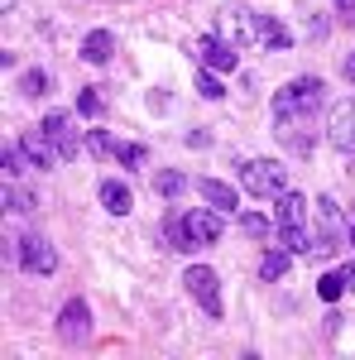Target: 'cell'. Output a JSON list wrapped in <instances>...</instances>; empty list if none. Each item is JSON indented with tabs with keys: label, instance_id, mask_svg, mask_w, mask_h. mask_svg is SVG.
<instances>
[{
	"label": "cell",
	"instance_id": "cell-22",
	"mask_svg": "<svg viewBox=\"0 0 355 360\" xmlns=\"http://www.w3.org/2000/svg\"><path fill=\"white\" fill-rule=\"evenodd\" d=\"M34 207H39V197L29 188H10L5 183V212H34Z\"/></svg>",
	"mask_w": 355,
	"mask_h": 360
},
{
	"label": "cell",
	"instance_id": "cell-6",
	"mask_svg": "<svg viewBox=\"0 0 355 360\" xmlns=\"http://www.w3.org/2000/svg\"><path fill=\"white\" fill-rule=\"evenodd\" d=\"M197 63L212 68V72H231V68L240 63V49H235L231 39H221V34H207V39L197 44Z\"/></svg>",
	"mask_w": 355,
	"mask_h": 360
},
{
	"label": "cell",
	"instance_id": "cell-11",
	"mask_svg": "<svg viewBox=\"0 0 355 360\" xmlns=\"http://www.w3.org/2000/svg\"><path fill=\"white\" fill-rule=\"evenodd\" d=\"M273 202H278V207H273V231H288V226H302V221H307V207H312V202H307L302 193L283 188Z\"/></svg>",
	"mask_w": 355,
	"mask_h": 360
},
{
	"label": "cell",
	"instance_id": "cell-19",
	"mask_svg": "<svg viewBox=\"0 0 355 360\" xmlns=\"http://www.w3.org/2000/svg\"><path fill=\"white\" fill-rule=\"evenodd\" d=\"M115 164H125V168H139L144 159H149V149L144 144H125V139H115V154H110Z\"/></svg>",
	"mask_w": 355,
	"mask_h": 360
},
{
	"label": "cell",
	"instance_id": "cell-18",
	"mask_svg": "<svg viewBox=\"0 0 355 360\" xmlns=\"http://www.w3.org/2000/svg\"><path fill=\"white\" fill-rule=\"evenodd\" d=\"M259 39H264V49H273V53L293 44V34L278 25V20H269V15H259Z\"/></svg>",
	"mask_w": 355,
	"mask_h": 360
},
{
	"label": "cell",
	"instance_id": "cell-5",
	"mask_svg": "<svg viewBox=\"0 0 355 360\" xmlns=\"http://www.w3.org/2000/svg\"><path fill=\"white\" fill-rule=\"evenodd\" d=\"M221 217H226L221 207H197V212H188V217H183L192 250H202V245H217V240H221V231H226V221H221Z\"/></svg>",
	"mask_w": 355,
	"mask_h": 360
},
{
	"label": "cell",
	"instance_id": "cell-30",
	"mask_svg": "<svg viewBox=\"0 0 355 360\" xmlns=\"http://www.w3.org/2000/svg\"><path fill=\"white\" fill-rule=\"evenodd\" d=\"M341 72H346V77H351V82H355V53L346 58V63H341Z\"/></svg>",
	"mask_w": 355,
	"mask_h": 360
},
{
	"label": "cell",
	"instance_id": "cell-25",
	"mask_svg": "<svg viewBox=\"0 0 355 360\" xmlns=\"http://www.w3.org/2000/svg\"><path fill=\"white\" fill-rule=\"evenodd\" d=\"M197 91H202L207 101H221V96H226V86L217 82V72H212V68H197Z\"/></svg>",
	"mask_w": 355,
	"mask_h": 360
},
{
	"label": "cell",
	"instance_id": "cell-13",
	"mask_svg": "<svg viewBox=\"0 0 355 360\" xmlns=\"http://www.w3.org/2000/svg\"><path fill=\"white\" fill-rule=\"evenodd\" d=\"M110 53H115V34H110V29H91V34L82 39V58L91 63V68H106Z\"/></svg>",
	"mask_w": 355,
	"mask_h": 360
},
{
	"label": "cell",
	"instance_id": "cell-24",
	"mask_svg": "<svg viewBox=\"0 0 355 360\" xmlns=\"http://www.w3.org/2000/svg\"><path fill=\"white\" fill-rule=\"evenodd\" d=\"M164 240H168V250H192V240H188V226H183V217H168V226H164Z\"/></svg>",
	"mask_w": 355,
	"mask_h": 360
},
{
	"label": "cell",
	"instance_id": "cell-15",
	"mask_svg": "<svg viewBox=\"0 0 355 360\" xmlns=\"http://www.w3.org/2000/svg\"><path fill=\"white\" fill-rule=\"evenodd\" d=\"M96 197H101V207H106L110 217H125V212L135 207V197H130V188H125L120 178H106V183L96 188Z\"/></svg>",
	"mask_w": 355,
	"mask_h": 360
},
{
	"label": "cell",
	"instance_id": "cell-20",
	"mask_svg": "<svg viewBox=\"0 0 355 360\" xmlns=\"http://www.w3.org/2000/svg\"><path fill=\"white\" fill-rule=\"evenodd\" d=\"M77 111H82L86 120H96V115L106 111V101H101V86H82V91H77Z\"/></svg>",
	"mask_w": 355,
	"mask_h": 360
},
{
	"label": "cell",
	"instance_id": "cell-7",
	"mask_svg": "<svg viewBox=\"0 0 355 360\" xmlns=\"http://www.w3.org/2000/svg\"><path fill=\"white\" fill-rule=\"evenodd\" d=\"M327 139L341 149V154H355V96H346V101H336V106H331Z\"/></svg>",
	"mask_w": 355,
	"mask_h": 360
},
{
	"label": "cell",
	"instance_id": "cell-9",
	"mask_svg": "<svg viewBox=\"0 0 355 360\" xmlns=\"http://www.w3.org/2000/svg\"><path fill=\"white\" fill-rule=\"evenodd\" d=\"M221 39H231L235 49H245L250 39L259 34V15H250V10H221Z\"/></svg>",
	"mask_w": 355,
	"mask_h": 360
},
{
	"label": "cell",
	"instance_id": "cell-2",
	"mask_svg": "<svg viewBox=\"0 0 355 360\" xmlns=\"http://www.w3.org/2000/svg\"><path fill=\"white\" fill-rule=\"evenodd\" d=\"M240 188L250 197H278L288 188V168L278 159H250V164H240Z\"/></svg>",
	"mask_w": 355,
	"mask_h": 360
},
{
	"label": "cell",
	"instance_id": "cell-3",
	"mask_svg": "<svg viewBox=\"0 0 355 360\" xmlns=\"http://www.w3.org/2000/svg\"><path fill=\"white\" fill-rule=\"evenodd\" d=\"M183 283H188L192 303H202V312H207V317H221V312H226V303H221V278H217V269L192 264L188 274H183Z\"/></svg>",
	"mask_w": 355,
	"mask_h": 360
},
{
	"label": "cell",
	"instance_id": "cell-17",
	"mask_svg": "<svg viewBox=\"0 0 355 360\" xmlns=\"http://www.w3.org/2000/svg\"><path fill=\"white\" fill-rule=\"evenodd\" d=\"M0 164H5V183H15V178H25L29 168H34V159L25 154V144H5V159Z\"/></svg>",
	"mask_w": 355,
	"mask_h": 360
},
{
	"label": "cell",
	"instance_id": "cell-26",
	"mask_svg": "<svg viewBox=\"0 0 355 360\" xmlns=\"http://www.w3.org/2000/svg\"><path fill=\"white\" fill-rule=\"evenodd\" d=\"M20 91H25V96H44V91H49V72H44V68L25 72V77H20Z\"/></svg>",
	"mask_w": 355,
	"mask_h": 360
},
{
	"label": "cell",
	"instance_id": "cell-16",
	"mask_svg": "<svg viewBox=\"0 0 355 360\" xmlns=\"http://www.w3.org/2000/svg\"><path fill=\"white\" fill-rule=\"evenodd\" d=\"M288 264H293V250H264V259H259V278L264 283H278V278L288 274Z\"/></svg>",
	"mask_w": 355,
	"mask_h": 360
},
{
	"label": "cell",
	"instance_id": "cell-12",
	"mask_svg": "<svg viewBox=\"0 0 355 360\" xmlns=\"http://www.w3.org/2000/svg\"><path fill=\"white\" fill-rule=\"evenodd\" d=\"M20 144H25V154L34 159V168H53V164H63V154H58V144L49 139V130L39 125V130H25L20 135Z\"/></svg>",
	"mask_w": 355,
	"mask_h": 360
},
{
	"label": "cell",
	"instance_id": "cell-4",
	"mask_svg": "<svg viewBox=\"0 0 355 360\" xmlns=\"http://www.w3.org/2000/svg\"><path fill=\"white\" fill-rule=\"evenodd\" d=\"M58 336H63V346H86V336H91V307H86V298H67L63 303Z\"/></svg>",
	"mask_w": 355,
	"mask_h": 360
},
{
	"label": "cell",
	"instance_id": "cell-21",
	"mask_svg": "<svg viewBox=\"0 0 355 360\" xmlns=\"http://www.w3.org/2000/svg\"><path fill=\"white\" fill-rule=\"evenodd\" d=\"M183 188H188V178H183V173H173V168L154 173V193H159V197H178Z\"/></svg>",
	"mask_w": 355,
	"mask_h": 360
},
{
	"label": "cell",
	"instance_id": "cell-28",
	"mask_svg": "<svg viewBox=\"0 0 355 360\" xmlns=\"http://www.w3.org/2000/svg\"><path fill=\"white\" fill-rule=\"evenodd\" d=\"M86 149H91V154H101V159H106V154H115V139H110L106 130H91V135H86Z\"/></svg>",
	"mask_w": 355,
	"mask_h": 360
},
{
	"label": "cell",
	"instance_id": "cell-10",
	"mask_svg": "<svg viewBox=\"0 0 355 360\" xmlns=\"http://www.w3.org/2000/svg\"><path fill=\"white\" fill-rule=\"evenodd\" d=\"M44 130H49V139L58 144L63 164H67V159H77V149H82V135L72 130V115H67V111H53L49 120H44Z\"/></svg>",
	"mask_w": 355,
	"mask_h": 360
},
{
	"label": "cell",
	"instance_id": "cell-27",
	"mask_svg": "<svg viewBox=\"0 0 355 360\" xmlns=\"http://www.w3.org/2000/svg\"><path fill=\"white\" fill-rule=\"evenodd\" d=\"M240 231H245L250 240H269V231H273V226L264 221V217H240Z\"/></svg>",
	"mask_w": 355,
	"mask_h": 360
},
{
	"label": "cell",
	"instance_id": "cell-8",
	"mask_svg": "<svg viewBox=\"0 0 355 360\" xmlns=\"http://www.w3.org/2000/svg\"><path fill=\"white\" fill-rule=\"evenodd\" d=\"M20 264L29 274H53L58 269V250L44 236H20Z\"/></svg>",
	"mask_w": 355,
	"mask_h": 360
},
{
	"label": "cell",
	"instance_id": "cell-14",
	"mask_svg": "<svg viewBox=\"0 0 355 360\" xmlns=\"http://www.w3.org/2000/svg\"><path fill=\"white\" fill-rule=\"evenodd\" d=\"M197 193H202V202H212L221 212H235V207H240V193H235L231 183H221V178H202Z\"/></svg>",
	"mask_w": 355,
	"mask_h": 360
},
{
	"label": "cell",
	"instance_id": "cell-29",
	"mask_svg": "<svg viewBox=\"0 0 355 360\" xmlns=\"http://www.w3.org/2000/svg\"><path fill=\"white\" fill-rule=\"evenodd\" d=\"M336 10H341V15H346V20L355 25V0H336Z\"/></svg>",
	"mask_w": 355,
	"mask_h": 360
},
{
	"label": "cell",
	"instance_id": "cell-23",
	"mask_svg": "<svg viewBox=\"0 0 355 360\" xmlns=\"http://www.w3.org/2000/svg\"><path fill=\"white\" fill-rule=\"evenodd\" d=\"M346 288H351V283H346V274H322V278H317V298H327V303H336Z\"/></svg>",
	"mask_w": 355,
	"mask_h": 360
},
{
	"label": "cell",
	"instance_id": "cell-1",
	"mask_svg": "<svg viewBox=\"0 0 355 360\" xmlns=\"http://www.w3.org/2000/svg\"><path fill=\"white\" fill-rule=\"evenodd\" d=\"M327 101V82L322 77H293V82L278 86L273 96V125H302L307 115H317V106Z\"/></svg>",
	"mask_w": 355,
	"mask_h": 360
},
{
	"label": "cell",
	"instance_id": "cell-32",
	"mask_svg": "<svg viewBox=\"0 0 355 360\" xmlns=\"http://www.w3.org/2000/svg\"><path fill=\"white\" fill-rule=\"evenodd\" d=\"M341 274H346V283H351V288H355V259H351V264H346V269H341Z\"/></svg>",
	"mask_w": 355,
	"mask_h": 360
},
{
	"label": "cell",
	"instance_id": "cell-31",
	"mask_svg": "<svg viewBox=\"0 0 355 360\" xmlns=\"http://www.w3.org/2000/svg\"><path fill=\"white\" fill-rule=\"evenodd\" d=\"M346 240H351V245H355V212H351V217H346Z\"/></svg>",
	"mask_w": 355,
	"mask_h": 360
}]
</instances>
